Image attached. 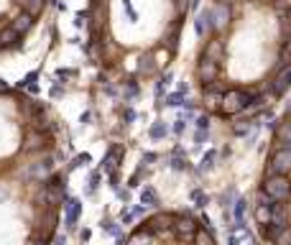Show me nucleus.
Masks as SVG:
<instances>
[{"label": "nucleus", "instance_id": "1", "mask_svg": "<svg viewBox=\"0 0 291 245\" xmlns=\"http://www.w3.org/2000/svg\"><path fill=\"white\" fill-rule=\"evenodd\" d=\"M192 54L197 107L223 126L250 123L291 90V0H199Z\"/></svg>", "mask_w": 291, "mask_h": 245}, {"label": "nucleus", "instance_id": "2", "mask_svg": "<svg viewBox=\"0 0 291 245\" xmlns=\"http://www.w3.org/2000/svg\"><path fill=\"white\" fill-rule=\"evenodd\" d=\"M197 0H85V51L113 87H151L181 54Z\"/></svg>", "mask_w": 291, "mask_h": 245}, {"label": "nucleus", "instance_id": "3", "mask_svg": "<svg viewBox=\"0 0 291 245\" xmlns=\"http://www.w3.org/2000/svg\"><path fill=\"white\" fill-rule=\"evenodd\" d=\"M66 174L51 161L0 179V245H46L59 235Z\"/></svg>", "mask_w": 291, "mask_h": 245}, {"label": "nucleus", "instance_id": "4", "mask_svg": "<svg viewBox=\"0 0 291 245\" xmlns=\"http://www.w3.org/2000/svg\"><path fill=\"white\" fill-rule=\"evenodd\" d=\"M66 131L59 112L23 87L0 79V179L61 161Z\"/></svg>", "mask_w": 291, "mask_h": 245}, {"label": "nucleus", "instance_id": "5", "mask_svg": "<svg viewBox=\"0 0 291 245\" xmlns=\"http://www.w3.org/2000/svg\"><path fill=\"white\" fill-rule=\"evenodd\" d=\"M250 220L261 242L291 245V102L271 126L253 184Z\"/></svg>", "mask_w": 291, "mask_h": 245}, {"label": "nucleus", "instance_id": "6", "mask_svg": "<svg viewBox=\"0 0 291 245\" xmlns=\"http://www.w3.org/2000/svg\"><path fill=\"white\" fill-rule=\"evenodd\" d=\"M128 242H171V245H212L217 242V232L207 220H202L194 212L187 210H156L146 215L133 225V230L125 235Z\"/></svg>", "mask_w": 291, "mask_h": 245}, {"label": "nucleus", "instance_id": "7", "mask_svg": "<svg viewBox=\"0 0 291 245\" xmlns=\"http://www.w3.org/2000/svg\"><path fill=\"white\" fill-rule=\"evenodd\" d=\"M51 0H0V61L21 54L41 28Z\"/></svg>", "mask_w": 291, "mask_h": 245}]
</instances>
